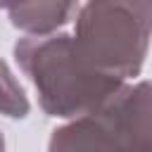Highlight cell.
Segmentation results:
<instances>
[{
    "instance_id": "obj_7",
    "label": "cell",
    "mask_w": 152,
    "mask_h": 152,
    "mask_svg": "<svg viewBox=\"0 0 152 152\" xmlns=\"http://www.w3.org/2000/svg\"><path fill=\"white\" fill-rule=\"evenodd\" d=\"M138 2H140V5H142V7H147V10H150V12H152V0H138Z\"/></svg>"
},
{
    "instance_id": "obj_2",
    "label": "cell",
    "mask_w": 152,
    "mask_h": 152,
    "mask_svg": "<svg viewBox=\"0 0 152 152\" xmlns=\"http://www.w3.org/2000/svg\"><path fill=\"white\" fill-rule=\"evenodd\" d=\"M48 152H152V83L121 86L97 109L59 126Z\"/></svg>"
},
{
    "instance_id": "obj_4",
    "label": "cell",
    "mask_w": 152,
    "mask_h": 152,
    "mask_svg": "<svg viewBox=\"0 0 152 152\" xmlns=\"http://www.w3.org/2000/svg\"><path fill=\"white\" fill-rule=\"evenodd\" d=\"M76 7L78 0H21L7 12L17 28L31 36H48L64 26L76 14Z\"/></svg>"
},
{
    "instance_id": "obj_8",
    "label": "cell",
    "mask_w": 152,
    "mask_h": 152,
    "mask_svg": "<svg viewBox=\"0 0 152 152\" xmlns=\"http://www.w3.org/2000/svg\"><path fill=\"white\" fill-rule=\"evenodd\" d=\"M0 152H5V138H2V133H0Z\"/></svg>"
},
{
    "instance_id": "obj_6",
    "label": "cell",
    "mask_w": 152,
    "mask_h": 152,
    "mask_svg": "<svg viewBox=\"0 0 152 152\" xmlns=\"http://www.w3.org/2000/svg\"><path fill=\"white\" fill-rule=\"evenodd\" d=\"M21 0H0V7H5V10H12V7H17Z\"/></svg>"
},
{
    "instance_id": "obj_3",
    "label": "cell",
    "mask_w": 152,
    "mask_h": 152,
    "mask_svg": "<svg viewBox=\"0 0 152 152\" xmlns=\"http://www.w3.org/2000/svg\"><path fill=\"white\" fill-rule=\"evenodd\" d=\"M152 12L138 0H88L76 17L74 43L95 69L128 78L145 62Z\"/></svg>"
},
{
    "instance_id": "obj_5",
    "label": "cell",
    "mask_w": 152,
    "mask_h": 152,
    "mask_svg": "<svg viewBox=\"0 0 152 152\" xmlns=\"http://www.w3.org/2000/svg\"><path fill=\"white\" fill-rule=\"evenodd\" d=\"M0 114H7L12 119H21L28 114L26 93L2 59H0Z\"/></svg>"
},
{
    "instance_id": "obj_1",
    "label": "cell",
    "mask_w": 152,
    "mask_h": 152,
    "mask_svg": "<svg viewBox=\"0 0 152 152\" xmlns=\"http://www.w3.org/2000/svg\"><path fill=\"white\" fill-rule=\"evenodd\" d=\"M14 57L38 90L40 107L50 116L74 119L97 109L114 95L124 78L95 69L66 33L28 36L14 45Z\"/></svg>"
}]
</instances>
